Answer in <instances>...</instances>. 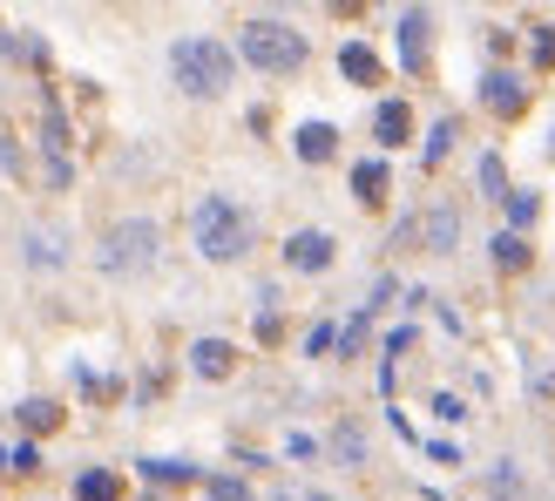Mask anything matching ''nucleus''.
Wrapping results in <instances>:
<instances>
[{
	"label": "nucleus",
	"mask_w": 555,
	"mask_h": 501,
	"mask_svg": "<svg viewBox=\"0 0 555 501\" xmlns=\"http://www.w3.org/2000/svg\"><path fill=\"white\" fill-rule=\"evenodd\" d=\"M529 41V75H555V21H521Z\"/></svg>",
	"instance_id": "obj_22"
},
{
	"label": "nucleus",
	"mask_w": 555,
	"mask_h": 501,
	"mask_svg": "<svg viewBox=\"0 0 555 501\" xmlns=\"http://www.w3.org/2000/svg\"><path fill=\"white\" fill-rule=\"evenodd\" d=\"M237 339H224V332H197V339L183 346V367L197 373L204 386H224V380H237Z\"/></svg>",
	"instance_id": "obj_10"
},
{
	"label": "nucleus",
	"mask_w": 555,
	"mask_h": 501,
	"mask_svg": "<svg viewBox=\"0 0 555 501\" xmlns=\"http://www.w3.org/2000/svg\"><path fill=\"white\" fill-rule=\"evenodd\" d=\"M475 197H481V204H508V197H515L502 150H481V156H475Z\"/></svg>",
	"instance_id": "obj_20"
},
{
	"label": "nucleus",
	"mask_w": 555,
	"mask_h": 501,
	"mask_svg": "<svg viewBox=\"0 0 555 501\" xmlns=\"http://www.w3.org/2000/svg\"><path fill=\"white\" fill-rule=\"evenodd\" d=\"M475 102L488 108L494 123H521V116H529V102H535V75L529 68H508V62H488L481 81H475Z\"/></svg>",
	"instance_id": "obj_6"
},
{
	"label": "nucleus",
	"mask_w": 555,
	"mask_h": 501,
	"mask_svg": "<svg viewBox=\"0 0 555 501\" xmlns=\"http://www.w3.org/2000/svg\"><path fill=\"white\" fill-rule=\"evenodd\" d=\"M325 461L339 467V475H359V467H373V440H366V427L359 421H339L325 434Z\"/></svg>",
	"instance_id": "obj_16"
},
{
	"label": "nucleus",
	"mask_w": 555,
	"mask_h": 501,
	"mask_svg": "<svg viewBox=\"0 0 555 501\" xmlns=\"http://www.w3.org/2000/svg\"><path fill=\"white\" fill-rule=\"evenodd\" d=\"M454 143H461V116H434V123L421 129V170L434 177V170H440V163H448V156H454Z\"/></svg>",
	"instance_id": "obj_19"
},
{
	"label": "nucleus",
	"mask_w": 555,
	"mask_h": 501,
	"mask_svg": "<svg viewBox=\"0 0 555 501\" xmlns=\"http://www.w3.org/2000/svg\"><path fill=\"white\" fill-rule=\"evenodd\" d=\"M332 265H339V237L325 224H292L278 237V271L285 278H325Z\"/></svg>",
	"instance_id": "obj_7"
},
{
	"label": "nucleus",
	"mask_w": 555,
	"mask_h": 501,
	"mask_svg": "<svg viewBox=\"0 0 555 501\" xmlns=\"http://www.w3.org/2000/svg\"><path fill=\"white\" fill-rule=\"evenodd\" d=\"M204 501H258V488H251V475H210Z\"/></svg>",
	"instance_id": "obj_28"
},
{
	"label": "nucleus",
	"mask_w": 555,
	"mask_h": 501,
	"mask_svg": "<svg viewBox=\"0 0 555 501\" xmlns=\"http://www.w3.org/2000/svg\"><path fill=\"white\" fill-rule=\"evenodd\" d=\"M75 258H81V244H75L68 217H21L14 224V265L27 278H68Z\"/></svg>",
	"instance_id": "obj_5"
},
{
	"label": "nucleus",
	"mask_w": 555,
	"mask_h": 501,
	"mask_svg": "<svg viewBox=\"0 0 555 501\" xmlns=\"http://www.w3.org/2000/svg\"><path fill=\"white\" fill-rule=\"evenodd\" d=\"M421 251L427 258H454L461 251V204H427L421 210Z\"/></svg>",
	"instance_id": "obj_14"
},
{
	"label": "nucleus",
	"mask_w": 555,
	"mask_h": 501,
	"mask_svg": "<svg viewBox=\"0 0 555 501\" xmlns=\"http://www.w3.org/2000/svg\"><path fill=\"white\" fill-rule=\"evenodd\" d=\"M393 54H400V75H413V81L434 68V14L427 8H400L393 14Z\"/></svg>",
	"instance_id": "obj_8"
},
{
	"label": "nucleus",
	"mask_w": 555,
	"mask_h": 501,
	"mask_svg": "<svg viewBox=\"0 0 555 501\" xmlns=\"http://www.w3.org/2000/svg\"><path fill=\"white\" fill-rule=\"evenodd\" d=\"M0 54H14V62L48 68V41H41V35H0Z\"/></svg>",
	"instance_id": "obj_29"
},
{
	"label": "nucleus",
	"mask_w": 555,
	"mask_h": 501,
	"mask_svg": "<svg viewBox=\"0 0 555 501\" xmlns=\"http://www.w3.org/2000/svg\"><path fill=\"white\" fill-rule=\"evenodd\" d=\"M305 359H332V352H339V325H332V319H319L312 332H305V346H298Z\"/></svg>",
	"instance_id": "obj_30"
},
{
	"label": "nucleus",
	"mask_w": 555,
	"mask_h": 501,
	"mask_svg": "<svg viewBox=\"0 0 555 501\" xmlns=\"http://www.w3.org/2000/svg\"><path fill=\"white\" fill-rule=\"evenodd\" d=\"M0 475H8V448H0Z\"/></svg>",
	"instance_id": "obj_36"
},
{
	"label": "nucleus",
	"mask_w": 555,
	"mask_h": 501,
	"mask_svg": "<svg viewBox=\"0 0 555 501\" xmlns=\"http://www.w3.org/2000/svg\"><path fill=\"white\" fill-rule=\"evenodd\" d=\"M305 501H346V494H319V488H312V494H305Z\"/></svg>",
	"instance_id": "obj_34"
},
{
	"label": "nucleus",
	"mask_w": 555,
	"mask_h": 501,
	"mask_svg": "<svg viewBox=\"0 0 555 501\" xmlns=\"http://www.w3.org/2000/svg\"><path fill=\"white\" fill-rule=\"evenodd\" d=\"M366 136H373V156L413 150V136H421V116H413V102H406V95H379V102H373Z\"/></svg>",
	"instance_id": "obj_9"
},
{
	"label": "nucleus",
	"mask_w": 555,
	"mask_h": 501,
	"mask_svg": "<svg viewBox=\"0 0 555 501\" xmlns=\"http://www.w3.org/2000/svg\"><path fill=\"white\" fill-rule=\"evenodd\" d=\"M339 150H346V136H339V123H325V116H305V123L292 129V156L305 163V170L339 163Z\"/></svg>",
	"instance_id": "obj_11"
},
{
	"label": "nucleus",
	"mask_w": 555,
	"mask_h": 501,
	"mask_svg": "<svg viewBox=\"0 0 555 501\" xmlns=\"http://www.w3.org/2000/svg\"><path fill=\"white\" fill-rule=\"evenodd\" d=\"M386 251H421V210H400L393 231H386Z\"/></svg>",
	"instance_id": "obj_31"
},
{
	"label": "nucleus",
	"mask_w": 555,
	"mask_h": 501,
	"mask_svg": "<svg viewBox=\"0 0 555 501\" xmlns=\"http://www.w3.org/2000/svg\"><path fill=\"white\" fill-rule=\"evenodd\" d=\"M481 488H488V501H521V494H529V475H521L515 454H494L488 475H481Z\"/></svg>",
	"instance_id": "obj_21"
},
{
	"label": "nucleus",
	"mask_w": 555,
	"mask_h": 501,
	"mask_svg": "<svg viewBox=\"0 0 555 501\" xmlns=\"http://www.w3.org/2000/svg\"><path fill=\"white\" fill-rule=\"evenodd\" d=\"M488 265H494V271H502V278H521V271H529V265H535V244H529V237H515V231L502 224V231H494V237H488Z\"/></svg>",
	"instance_id": "obj_18"
},
{
	"label": "nucleus",
	"mask_w": 555,
	"mask_h": 501,
	"mask_svg": "<svg viewBox=\"0 0 555 501\" xmlns=\"http://www.w3.org/2000/svg\"><path fill=\"white\" fill-rule=\"evenodd\" d=\"M346 183H352L359 210H386V197H393V163H386V156H359Z\"/></svg>",
	"instance_id": "obj_13"
},
{
	"label": "nucleus",
	"mask_w": 555,
	"mask_h": 501,
	"mask_svg": "<svg viewBox=\"0 0 555 501\" xmlns=\"http://www.w3.org/2000/svg\"><path fill=\"white\" fill-rule=\"evenodd\" d=\"M427 407H434V421H440V427H461V421H467V400H461V394H448V386H440Z\"/></svg>",
	"instance_id": "obj_32"
},
{
	"label": "nucleus",
	"mask_w": 555,
	"mask_h": 501,
	"mask_svg": "<svg viewBox=\"0 0 555 501\" xmlns=\"http://www.w3.org/2000/svg\"><path fill=\"white\" fill-rule=\"evenodd\" d=\"M14 421L27 427V440H41V434H54V427H62V400L35 394V400H21V407H14Z\"/></svg>",
	"instance_id": "obj_23"
},
{
	"label": "nucleus",
	"mask_w": 555,
	"mask_h": 501,
	"mask_svg": "<svg viewBox=\"0 0 555 501\" xmlns=\"http://www.w3.org/2000/svg\"><path fill=\"white\" fill-rule=\"evenodd\" d=\"M68 501H129V475L108 467V461H89V467H75Z\"/></svg>",
	"instance_id": "obj_15"
},
{
	"label": "nucleus",
	"mask_w": 555,
	"mask_h": 501,
	"mask_svg": "<svg viewBox=\"0 0 555 501\" xmlns=\"http://www.w3.org/2000/svg\"><path fill=\"white\" fill-rule=\"evenodd\" d=\"M548 163H555V123H548Z\"/></svg>",
	"instance_id": "obj_35"
},
{
	"label": "nucleus",
	"mask_w": 555,
	"mask_h": 501,
	"mask_svg": "<svg viewBox=\"0 0 555 501\" xmlns=\"http://www.w3.org/2000/svg\"><path fill=\"white\" fill-rule=\"evenodd\" d=\"M163 224L150 210H122V217H108V224L95 231L89 244V265L102 285H116V292H135V285H150V278L163 271Z\"/></svg>",
	"instance_id": "obj_2"
},
{
	"label": "nucleus",
	"mask_w": 555,
	"mask_h": 501,
	"mask_svg": "<svg viewBox=\"0 0 555 501\" xmlns=\"http://www.w3.org/2000/svg\"><path fill=\"white\" fill-rule=\"evenodd\" d=\"M339 81H352V89H379L386 81V62L373 41H339Z\"/></svg>",
	"instance_id": "obj_17"
},
{
	"label": "nucleus",
	"mask_w": 555,
	"mask_h": 501,
	"mask_svg": "<svg viewBox=\"0 0 555 501\" xmlns=\"http://www.w3.org/2000/svg\"><path fill=\"white\" fill-rule=\"evenodd\" d=\"M41 467H48V454H41V440H14V448H8V475H14V481H35Z\"/></svg>",
	"instance_id": "obj_26"
},
{
	"label": "nucleus",
	"mask_w": 555,
	"mask_h": 501,
	"mask_svg": "<svg viewBox=\"0 0 555 501\" xmlns=\"http://www.w3.org/2000/svg\"><path fill=\"white\" fill-rule=\"evenodd\" d=\"M237 48L224 35H177L163 48V75H170V89L183 102H224L237 89Z\"/></svg>",
	"instance_id": "obj_3"
},
{
	"label": "nucleus",
	"mask_w": 555,
	"mask_h": 501,
	"mask_svg": "<svg viewBox=\"0 0 555 501\" xmlns=\"http://www.w3.org/2000/svg\"><path fill=\"white\" fill-rule=\"evenodd\" d=\"M502 217H508V231H515V237H529V231H535V217H542V197L515 183V197L502 204Z\"/></svg>",
	"instance_id": "obj_25"
},
{
	"label": "nucleus",
	"mask_w": 555,
	"mask_h": 501,
	"mask_svg": "<svg viewBox=\"0 0 555 501\" xmlns=\"http://www.w3.org/2000/svg\"><path fill=\"white\" fill-rule=\"evenodd\" d=\"M183 237L217 271L251 265V251H258V210L244 204V197H231V190H197L190 210H183Z\"/></svg>",
	"instance_id": "obj_1"
},
{
	"label": "nucleus",
	"mask_w": 555,
	"mask_h": 501,
	"mask_svg": "<svg viewBox=\"0 0 555 501\" xmlns=\"http://www.w3.org/2000/svg\"><path fill=\"white\" fill-rule=\"evenodd\" d=\"M135 481H150L156 494H170V488H204L210 467H197L190 454H143V461H135Z\"/></svg>",
	"instance_id": "obj_12"
},
{
	"label": "nucleus",
	"mask_w": 555,
	"mask_h": 501,
	"mask_svg": "<svg viewBox=\"0 0 555 501\" xmlns=\"http://www.w3.org/2000/svg\"><path fill=\"white\" fill-rule=\"evenodd\" d=\"M366 339H373V319L366 312L339 319V352H332V359H359V352H366Z\"/></svg>",
	"instance_id": "obj_27"
},
{
	"label": "nucleus",
	"mask_w": 555,
	"mask_h": 501,
	"mask_svg": "<svg viewBox=\"0 0 555 501\" xmlns=\"http://www.w3.org/2000/svg\"><path fill=\"white\" fill-rule=\"evenodd\" d=\"M143 501H170V494H143Z\"/></svg>",
	"instance_id": "obj_37"
},
{
	"label": "nucleus",
	"mask_w": 555,
	"mask_h": 501,
	"mask_svg": "<svg viewBox=\"0 0 555 501\" xmlns=\"http://www.w3.org/2000/svg\"><path fill=\"white\" fill-rule=\"evenodd\" d=\"M427 454H434V467H467V448H461V440H427Z\"/></svg>",
	"instance_id": "obj_33"
},
{
	"label": "nucleus",
	"mask_w": 555,
	"mask_h": 501,
	"mask_svg": "<svg viewBox=\"0 0 555 501\" xmlns=\"http://www.w3.org/2000/svg\"><path fill=\"white\" fill-rule=\"evenodd\" d=\"M278 454H285L292 467H319V461H325V440H319V434H305V427H285Z\"/></svg>",
	"instance_id": "obj_24"
},
{
	"label": "nucleus",
	"mask_w": 555,
	"mask_h": 501,
	"mask_svg": "<svg viewBox=\"0 0 555 501\" xmlns=\"http://www.w3.org/2000/svg\"><path fill=\"white\" fill-rule=\"evenodd\" d=\"M231 48H237V62L251 75H264V81H292V75H305V62H312V35H305L298 21H285V14H244Z\"/></svg>",
	"instance_id": "obj_4"
}]
</instances>
